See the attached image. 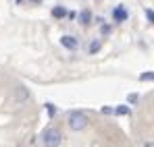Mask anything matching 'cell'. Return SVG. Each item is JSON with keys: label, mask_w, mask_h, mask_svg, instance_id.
<instances>
[{"label": "cell", "mask_w": 154, "mask_h": 147, "mask_svg": "<svg viewBox=\"0 0 154 147\" xmlns=\"http://www.w3.org/2000/svg\"><path fill=\"white\" fill-rule=\"evenodd\" d=\"M52 15H54L56 19H63V17L67 15V10H65L63 6H54V8H52Z\"/></svg>", "instance_id": "cell-10"}, {"label": "cell", "mask_w": 154, "mask_h": 147, "mask_svg": "<svg viewBox=\"0 0 154 147\" xmlns=\"http://www.w3.org/2000/svg\"><path fill=\"white\" fill-rule=\"evenodd\" d=\"M140 81L142 83H152L154 81V71H146V73L140 75Z\"/></svg>", "instance_id": "cell-9"}, {"label": "cell", "mask_w": 154, "mask_h": 147, "mask_svg": "<svg viewBox=\"0 0 154 147\" xmlns=\"http://www.w3.org/2000/svg\"><path fill=\"white\" fill-rule=\"evenodd\" d=\"M127 19H129L127 6L119 4V6H115V8H112V21H115V23H125Z\"/></svg>", "instance_id": "cell-3"}, {"label": "cell", "mask_w": 154, "mask_h": 147, "mask_svg": "<svg viewBox=\"0 0 154 147\" xmlns=\"http://www.w3.org/2000/svg\"><path fill=\"white\" fill-rule=\"evenodd\" d=\"M67 124H69L71 131L79 133V131L88 128V114L81 112V110H73V112H69V116H67Z\"/></svg>", "instance_id": "cell-1"}, {"label": "cell", "mask_w": 154, "mask_h": 147, "mask_svg": "<svg viewBox=\"0 0 154 147\" xmlns=\"http://www.w3.org/2000/svg\"><path fill=\"white\" fill-rule=\"evenodd\" d=\"M100 112L106 114V116H110V114H115V108H110V106H102V108H100Z\"/></svg>", "instance_id": "cell-12"}, {"label": "cell", "mask_w": 154, "mask_h": 147, "mask_svg": "<svg viewBox=\"0 0 154 147\" xmlns=\"http://www.w3.org/2000/svg\"><path fill=\"white\" fill-rule=\"evenodd\" d=\"M21 2H25V0H17V4H21Z\"/></svg>", "instance_id": "cell-17"}, {"label": "cell", "mask_w": 154, "mask_h": 147, "mask_svg": "<svg viewBox=\"0 0 154 147\" xmlns=\"http://www.w3.org/2000/svg\"><path fill=\"white\" fill-rule=\"evenodd\" d=\"M60 46L71 50V52H75V50L79 48V40H77L75 35H63V37H60Z\"/></svg>", "instance_id": "cell-4"}, {"label": "cell", "mask_w": 154, "mask_h": 147, "mask_svg": "<svg viewBox=\"0 0 154 147\" xmlns=\"http://www.w3.org/2000/svg\"><path fill=\"white\" fill-rule=\"evenodd\" d=\"M60 143H63V133L56 126H50L42 133V145L44 147H58Z\"/></svg>", "instance_id": "cell-2"}, {"label": "cell", "mask_w": 154, "mask_h": 147, "mask_svg": "<svg viewBox=\"0 0 154 147\" xmlns=\"http://www.w3.org/2000/svg\"><path fill=\"white\" fill-rule=\"evenodd\" d=\"M142 147H154V141H146V143H144Z\"/></svg>", "instance_id": "cell-16"}, {"label": "cell", "mask_w": 154, "mask_h": 147, "mask_svg": "<svg viewBox=\"0 0 154 147\" xmlns=\"http://www.w3.org/2000/svg\"><path fill=\"white\" fill-rule=\"evenodd\" d=\"M140 101V93H129L127 96V104H137Z\"/></svg>", "instance_id": "cell-11"}, {"label": "cell", "mask_w": 154, "mask_h": 147, "mask_svg": "<svg viewBox=\"0 0 154 147\" xmlns=\"http://www.w3.org/2000/svg\"><path fill=\"white\" fill-rule=\"evenodd\" d=\"M146 19H148L150 23H154V10H150V8H146Z\"/></svg>", "instance_id": "cell-14"}, {"label": "cell", "mask_w": 154, "mask_h": 147, "mask_svg": "<svg viewBox=\"0 0 154 147\" xmlns=\"http://www.w3.org/2000/svg\"><path fill=\"white\" fill-rule=\"evenodd\" d=\"M46 108H48V114H50V116H54V114H56V108H54L52 104H46Z\"/></svg>", "instance_id": "cell-15"}, {"label": "cell", "mask_w": 154, "mask_h": 147, "mask_svg": "<svg viewBox=\"0 0 154 147\" xmlns=\"http://www.w3.org/2000/svg\"><path fill=\"white\" fill-rule=\"evenodd\" d=\"M27 99H29V91H27L25 87H17L15 89V101L17 104H25Z\"/></svg>", "instance_id": "cell-5"}, {"label": "cell", "mask_w": 154, "mask_h": 147, "mask_svg": "<svg viewBox=\"0 0 154 147\" xmlns=\"http://www.w3.org/2000/svg\"><path fill=\"white\" fill-rule=\"evenodd\" d=\"M100 48H102V42H100V40H94V42L88 46V54H98Z\"/></svg>", "instance_id": "cell-8"}, {"label": "cell", "mask_w": 154, "mask_h": 147, "mask_svg": "<svg viewBox=\"0 0 154 147\" xmlns=\"http://www.w3.org/2000/svg\"><path fill=\"white\" fill-rule=\"evenodd\" d=\"M129 106L127 104H121V106H115V116H129Z\"/></svg>", "instance_id": "cell-7"}, {"label": "cell", "mask_w": 154, "mask_h": 147, "mask_svg": "<svg viewBox=\"0 0 154 147\" xmlns=\"http://www.w3.org/2000/svg\"><path fill=\"white\" fill-rule=\"evenodd\" d=\"M77 19H79V23H81V25H90V23H92V10L83 8V10L77 15Z\"/></svg>", "instance_id": "cell-6"}, {"label": "cell", "mask_w": 154, "mask_h": 147, "mask_svg": "<svg viewBox=\"0 0 154 147\" xmlns=\"http://www.w3.org/2000/svg\"><path fill=\"white\" fill-rule=\"evenodd\" d=\"M110 31H112L110 25H102V27H100V33H102V35H110Z\"/></svg>", "instance_id": "cell-13"}]
</instances>
